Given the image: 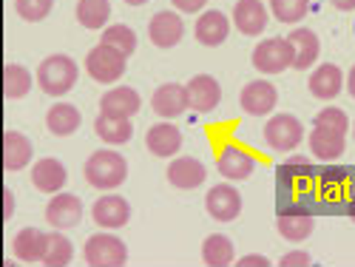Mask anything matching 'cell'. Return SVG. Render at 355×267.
<instances>
[{
    "instance_id": "39",
    "label": "cell",
    "mask_w": 355,
    "mask_h": 267,
    "mask_svg": "<svg viewBox=\"0 0 355 267\" xmlns=\"http://www.w3.org/2000/svg\"><path fill=\"white\" fill-rule=\"evenodd\" d=\"M171 3H173L176 12H182V15H196V12H202L205 6H208V0H171Z\"/></svg>"
},
{
    "instance_id": "43",
    "label": "cell",
    "mask_w": 355,
    "mask_h": 267,
    "mask_svg": "<svg viewBox=\"0 0 355 267\" xmlns=\"http://www.w3.org/2000/svg\"><path fill=\"white\" fill-rule=\"evenodd\" d=\"M347 92L355 97V66L349 69V74H347Z\"/></svg>"
},
{
    "instance_id": "38",
    "label": "cell",
    "mask_w": 355,
    "mask_h": 267,
    "mask_svg": "<svg viewBox=\"0 0 355 267\" xmlns=\"http://www.w3.org/2000/svg\"><path fill=\"white\" fill-rule=\"evenodd\" d=\"M313 261V256L307 253V250H290V253H284L282 256V267H307Z\"/></svg>"
},
{
    "instance_id": "4",
    "label": "cell",
    "mask_w": 355,
    "mask_h": 267,
    "mask_svg": "<svg viewBox=\"0 0 355 267\" xmlns=\"http://www.w3.org/2000/svg\"><path fill=\"white\" fill-rule=\"evenodd\" d=\"M302 139H304V126L293 114H276L264 126V142H268L270 151H279V154L295 151Z\"/></svg>"
},
{
    "instance_id": "12",
    "label": "cell",
    "mask_w": 355,
    "mask_h": 267,
    "mask_svg": "<svg viewBox=\"0 0 355 267\" xmlns=\"http://www.w3.org/2000/svg\"><path fill=\"white\" fill-rule=\"evenodd\" d=\"M185 88H188V105H191V111H199V114H211L219 105V100H222V85L211 74H196Z\"/></svg>"
},
{
    "instance_id": "2",
    "label": "cell",
    "mask_w": 355,
    "mask_h": 267,
    "mask_svg": "<svg viewBox=\"0 0 355 267\" xmlns=\"http://www.w3.org/2000/svg\"><path fill=\"white\" fill-rule=\"evenodd\" d=\"M77 77H80V69L69 54H51L37 66V83L49 97L69 94L77 83Z\"/></svg>"
},
{
    "instance_id": "8",
    "label": "cell",
    "mask_w": 355,
    "mask_h": 267,
    "mask_svg": "<svg viewBox=\"0 0 355 267\" xmlns=\"http://www.w3.org/2000/svg\"><path fill=\"white\" fill-rule=\"evenodd\" d=\"M205 207H208V214L216 222H233L242 214V193L227 182H219L208 191V196H205Z\"/></svg>"
},
{
    "instance_id": "16",
    "label": "cell",
    "mask_w": 355,
    "mask_h": 267,
    "mask_svg": "<svg viewBox=\"0 0 355 267\" xmlns=\"http://www.w3.org/2000/svg\"><path fill=\"white\" fill-rule=\"evenodd\" d=\"M193 35H196V40H199L202 46L216 49V46H222V43L227 40V35H230V20H227V15L219 12V9H205V12L199 15V20H196Z\"/></svg>"
},
{
    "instance_id": "44",
    "label": "cell",
    "mask_w": 355,
    "mask_h": 267,
    "mask_svg": "<svg viewBox=\"0 0 355 267\" xmlns=\"http://www.w3.org/2000/svg\"><path fill=\"white\" fill-rule=\"evenodd\" d=\"M125 3H128V6H145L148 0H125Z\"/></svg>"
},
{
    "instance_id": "28",
    "label": "cell",
    "mask_w": 355,
    "mask_h": 267,
    "mask_svg": "<svg viewBox=\"0 0 355 267\" xmlns=\"http://www.w3.org/2000/svg\"><path fill=\"white\" fill-rule=\"evenodd\" d=\"M94 131L108 145H125L134 137L131 120H125V117H114V114H100L94 120Z\"/></svg>"
},
{
    "instance_id": "11",
    "label": "cell",
    "mask_w": 355,
    "mask_h": 267,
    "mask_svg": "<svg viewBox=\"0 0 355 267\" xmlns=\"http://www.w3.org/2000/svg\"><path fill=\"white\" fill-rule=\"evenodd\" d=\"M92 216H94V222H97L100 227L116 230V227H125V225H128V219H131V205H128V199L116 196V193H105V196H100V199L94 202Z\"/></svg>"
},
{
    "instance_id": "29",
    "label": "cell",
    "mask_w": 355,
    "mask_h": 267,
    "mask_svg": "<svg viewBox=\"0 0 355 267\" xmlns=\"http://www.w3.org/2000/svg\"><path fill=\"white\" fill-rule=\"evenodd\" d=\"M202 261L211 267H227L236 261V248L233 239L225 233H211L208 239L202 242Z\"/></svg>"
},
{
    "instance_id": "32",
    "label": "cell",
    "mask_w": 355,
    "mask_h": 267,
    "mask_svg": "<svg viewBox=\"0 0 355 267\" xmlns=\"http://www.w3.org/2000/svg\"><path fill=\"white\" fill-rule=\"evenodd\" d=\"M100 43L116 49V51L125 54V57H131L137 51V35H134V28L125 26V23H114V26L103 28V40Z\"/></svg>"
},
{
    "instance_id": "19",
    "label": "cell",
    "mask_w": 355,
    "mask_h": 267,
    "mask_svg": "<svg viewBox=\"0 0 355 267\" xmlns=\"http://www.w3.org/2000/svg\"><path fill=\"white\" fill-rule=\"evenodd\" d=\"M32 182L43 193H63V185L69 182V171H66V165L60 160L43 157L32 168Z\"/></svg>"
},
{
    "instance_id": "45",
    "label": "cell",
    "mask_w": 355,
    "mask_h": 267,
    "mask_svg": "<svg viewBox=\"0 0 355 267\" xmlns=\"http://www.w3.org/2000/svg\"><path fill=\"white\" fill-rule=\"evenodd\" d=\"M347 214H349V216H352V222H355V199L349 202V207H347Z\"/></svg>"
},
{
    "instance_id": "23",
    "label": "cell",
    "mask_w": 355,
    "mask_h": 267,
    "mask_svg": "<svg viewBox=\"0 0 355 267\" xmlns=\"http://www.w3.org/2000/svg\"><path fill=\"white\" fill-rule=\"evenodd\" d=\"M139 105H142L139 94L134 92V88H128V85L108 88V92L100 97V111H103V114L125 117V120H131V117L139 111Z\"/></svg>"
},
{
    "instance_id": "26",
    "label": "cell",
    "mask_w": 355,
    "mask_h": 267,
    "mask_svg": "<svg viewBox=\"0 0 355 267\" xmlns=\"http://www.w3.org/2000/svg\"><path fill=\"white\" fill-rule=\"evenodd\" d=\"M35 157L32 139L20 131H6L3 134V165L6 171H23Z\"/></svg>"
},
{
    "instance_id": "9",
    "label": "cell",
    "mask_w": 355,
    "mask_h": 267,
    "mask_svg": "<svg viewBox=\"0 0 355 267\" xmlns=\"http://www.w3.org/2000/svg\"><path fill=\"white\" fill-rule=\"evenodd\" d=\"M83 219V202L74 193H54L46 205V222L54 230H69L77 227Z\"/></svg>"
},
{
    "instance_id": "36",
    "label": "cell",
    "mask_w": 355,
    "mask_h": 267,
    "mask_svg": "<svg viewBox=\"0 0 355 267\" xmlns=\"http://www.w3.org/2000/svg\"><path fill=\"white\" fill-rule=\"evenodd\" d=\"M15 9L26 23H40L51 15L54 0H15Z\"/></svg>"
},
{
    "instance_id": "30",
    "label": "cell",
    "mask_w": 355,
    "mask_h": 267,
    "mask_svg": "<svg viewBox=\"0 0 355 267\" xmlns=\"http://www.w3.org/2000/svg\"><path fill=\"white\" fill-rule=\"evenodd\" d=\"M276 176H279L282 193H287L290 188H295V185H302V182L310 180V176H313V162L307 157H290L287 162L279 165Z\"/></svg>"
},
{
    "instance_id": "33",
    "label": "cell",
    "mask_w": 355,
    "mask_h": 267,
    "mask_svg": "<svg viewBox=\"0 0 355 267\" xmlns=\"http://www.w3.org/2000/svg\"><path fill=\"white\" fill-rule=\"evenodd\" d=\"M71 259H74V245H71L69 236H66L63 230L49 233V248H46L43 264H49V267H63V264H69Z\"/></svg>"
},
{
    "instance_id": "27",
    "label": "cell",
    "mask_w": 355,
    "mask_h": 267,
    "mask_svg": "<svg viewBox=\"0 0 355 267\" xmlns=\"http://www.w3.org/2000/svg\"><path fill=\"white\" fill-rule=\"evenodd\" d=\"M80 123H83V114L71 103H57L46 114V128L54 137H71L80 128Z\"/></svg>"
},
{
    "instance_id": "24",
    "label": "cell",
    "mask_w": 355,
    "mask_h": 267,
    "mask_svg": "<svg viewBox=\"0 0 355 267\" xmlns=\"http://www.w3.org/2000/svg\"><path fill=\"white\" fill-rule=\"evenodd\" d=\"M307 85H310V94L313 97H318V100H336L341 94V88H344V74H341L338 66L324 63V66H318L310 74Z\"/></svg>"
},
{
    "instance_id": "21",
    "label": "cell",
    "mask_w": 355,
    "mask_h": 267,
    "mask_svg": "<svg viewBox=\"0 0 355 267\" xmlns=\"http://www.w3.org/2000/svg\"><path fill=\"white\" fill-rule=\"evenodd\" d=\"M290 46H293V69L295 71H304L310 69L315 60H318V51H321V43H318V35L313 28H293L287 35Z\"/></svg>"
},
{
    "instance_id": "17",
    "label": "cell",
    "mask_w": 355,
    "mask_h": 267,
    "mask_svg": "<svg viewBox=\"0 0 355 267\" xmlns=\"http://www.w3.org/2000/svg\"><path fill=\"white\" fill-rule=\"evenodd\" d=\"M208 180V168H205L196 157H176L168 165V182L180 191H193Z\"/></svg>"
},
{
    "instance_id": "41",
    "label": "cell",
    "mask_w": 355,
    "mask_h": 267,
    "mask_svg": "<svg viewBox=\"0 0 355 267\" xmlns=\"http://www.w3.org/2000/svg\"><path fill=\"white\" fill-rule=\"evenodd\" d=\"M12 214H15V193L6 188L3 191V219H12Z\"/></svg>"
},
{
    "instance_id": "6",
    "label": "cell",
    "mask_w": 355,
    "mask_h": 267,
    "mask_svg": "<svg viewBox=\"0 0 355 267\" xmlns=\"http://www.w3.org/2000/svg\"><path fill=\"white\" fill-rule=\"evenodd\" d=\"M253 66L261 74H282L293 69V46L287 37H268L253 49Z\"/></svg>"
},
{
    "instance_id": "7",
    "label": "cell",
    "mask_w": 355,
    "mask_h": 267,
    "mask_svg": "<svg viewBox=\"0 0 355 267\" xmlns=\"http://www.w3.org/2000/svg\"><path fill=\"white\" fill-rule=\"evenodd\" d=\"M279 103V92H276V85L268 83V80H253L242 88V94H239V105L245 114L250 117H268Z\"/></svg>"
},
{
    "instance_id": "10",
    "label": "cell",
    "mask_w": 355,
    "mask_h": 267,
    "mask_svg": "<svg viewBox=\"0 0 355 267\" xmlns=\"http://www.w3.org/2000/svg\"><path fill=\"white\" fill-rule=\"evenodd\" d=\"M185 35V23L180 12H157L148 23V37L157 49H173Z\"/></svg>"
},
{
    "instance_id": "1",
    "label": "cell",
    "mask_w": 355,
    "mask_h": 267,
    "mask_svg": "<svg viewBox=\"0 0 355 267\" xmlns=\"http://www.w3.org/2000/svg\"><path fill=\"white\" fill-rule=\"evenodd\" d=\"M85 182L100 191H114L128 180V162L123 154H116L114 148H103L85 160Z\"/></svg>"
},
{
    "instance_id": "42",
    "label": "cell",
    "mask_w": 355,
    "mask_h": 267,
    "mask_svg": "<svg viewBox=\"0 0 355 267\" xmlns=\"http://www.w3.org/2000/svg\"><path fill=\"white\" fill-rule=\"evenodd\" d=\"M330 3H333L338 12H352V9H355V0H330Z\"/></svg>"
},
{
    "instance_id": "40",
    "label": "cell",
    "mask_w": 355,
    "mask_h": 267,
    "mask_svg": "<svg viewBox=\"0 0 355 267\" xmlns=\"http://www.w3.org/2000/svg\"><path fill=\"white\" fill-rule=\"evenodd\" d=\"M236 264H239V267H270V259L261 256V253H248V256H242Z\"/></svg>"
},
{
    "instance_id": "22",
    "label": "cell",
    "mask_w": 355,
    "mask_h": 267,
    "mask_svg": "<svg viewBox=\"0 0 355 267\" xmlns=\"http://www.w3.org/2000/svg\"><path fill=\"white\" fill-rule=\"evenodd\" d=\"M46 248H49V233H43L40 227H23L15 242H12V250L20 261L26 264H37L46 259Z\"/></svg>"
},
{
    "instance_id": "18",
    "label": "cell",
    "mask_w": 355,
    "mask_h": 267,
    "mask_svg": "<svg viewBox=\"0 0 355 267\" xmlns=\"http://www.w3.org/2000/svg\"><path fill=\"white\" fill-rule=\"evenodd\" d=\"M279 233L284 236L287 242H304L307 236L313 233V227H315V219H313V214H307L304 207H299V205H293V207H282L279 211Z\"/></svg>"
},
{
    "instance_id": "20",
    "label": "cell",
    "mask_w": 355,
    "mask_h": 267,
    "mask_svg": "<svg viewBox=\"0 0 355 267\" xmlns=\"http://www.w3.org/2000/svg\"><path fill=\"white\" fill-rule=\"evenodd\" d=\"M145 145L148 151L154 157L165 160V157H176L182 148V131L176 128L173 123H157L148 128V137H145Z\"/></svg>"
},
{
    "instance_id": "3",
    "label": "cell",
    "mask_w": 355,
    "mask_h": 267,
    "mask_svg": "<svg viewBox=\"0 0 355 267\" xmlns=\"http://www.w3.org/2000/svg\"><path fill=\"white\" fill-rule=\"evenodd\" d=\"M83 259L92 267H123L128 261V248L120 236H114L111 230H103L85 239Z\"/></svg>"
},
{
    "instance_id": "37",
    "label": "cell",
    "mask_w": 355,
    "mask_h": 267,
    "mask_svg": "<svg viewBox=\"0 0 355 267\" xmlns=\"http://www.w3.org/2000/svg\"><path fill=\"white\" fill-rule=\"evenodd\" d=\"M313 126H318V128H330V131H338V134H347L349 120H347V111H341V108L330 105V108H324V111H318V114H315Z\"/></svg>"
},
{
    "instance_id": "31",
    "label": "cell",
    "mask_w": 355,
    "mask_h": 267,
    "mask_svg": "<svg viewBox=\"0 0 355 267\" xmlns=\"http://www.w3.org/2000/svg\"><path fill=\"white\" fill-rule=\"evenodd\" d=\"M77 20L83 28H108V20H111V3L108 0H80L77 3Z\"/></svg>"
},
{
    "instance_id": "15",
    "label": "cell",
    "mask_w": 355,
    "mask_h": 267,
    "mask_svg": "<svg viewBox=\"0 0 355 267\" xmlns=\"http://www.w3.org/2000/svg\"><path fill=\"white\" fill-rule=\"evenodd\" d=\"M151 108L162 117V120H173V117H182L191 105H188V88L180 83H165L159 85L154 97H151Z\"/></svg>"
},
{
    "instance_id": "35",
    "label": "cell",
    "mask_w": 355,
    "mask_h": 267,
    "mask_svg": "<svg viewBox=\"0 0 355 267\" xmlns=\"http://www.w3.org/2000/svg\"><path fill=\"white\" fill-rule=\"evenodd\" d=\"M270 12L279 23H299L310 12V0H270Z\"/></svg>"
},
{
    "instance_id": "13",
    "label": "cell",
    "mask_w": 355,
    "mask_h": 267,
    "mask_svg": "<svg viewBox=\"0 0 355 267\" xmlns=\"http://www.w3.org/2000/svg\"><path fill=\"white\" fill-rule=\"evenodd\" d=\"M268 23H270V15L261 0H239V3L233 6V26L248 37L261 35L264 28H268Z\"/></svg>"
},
{
    "instance_id": "46",
    "label": "cell",
    "mask_w": 355,
    "mask_h": 267,
    "mask_svg": "<svg viewBox=\"0 0 355 267\" xmlns=\"http://www.w3.org/2000/svg\"><path fill=\"white\" fill-rule=\"evenodd\" d=\"M352 134H355V126H352Z\"/></svg>"
},
{
    "instance_id": "14",
    "label": "cell",
    "mask_w": 355,
    "mask_h": 267,
    "mask_svg": "<svg viewBox=\"0 0 355 267\" xmlns=\"http://www.w3.org/2000/svg\"><path fill=\"white\" fill-rule=\"evenodd\" d=\"M216 168H219V173L225 176V180L239 182V180H248V176L256 171V160L245 151V148L227 142V145H222V151L216 157Z\"/></svg>"
},
{
    "instance_id": "5",
    "label": "cell",
    "mask_w": 355,
    "mask_h": 267,
    "mask_svg": "<svg viewBox=\"0 0 355 267\" xmlns=\"http://www.w3.org/2000/svg\"><path fill=\"white\" fill-rule=\"evenodd\" d=\"M125 60H128L125 54H120L116 49L100 43V46H94L92 51L85 54V71H88L92 80H97L103 85H111V83H116L125 74Z\"/></svg>"
},
{
    "instance_id": "34",
    "label": "cell",
    "mask_w": 355,
    "mask_h": 267,
    "mask_svg": "<svg viewBox=\"0 0 355 267\" xmlns=\"http://www.w3.org/2000/svg\"><path fill=\"white\" fill-rule=\"evenodd\" d=\"M3 92H6L9 100L26 97L28 92H32V74H28L23 66H17V63H9L3 69Z\"/></svg>"
},
{
    "instance_id": "25",
    "label": "cell",
    "mask_w": 355,
    "mask_h": 267,
    "mask_svg": "<svg viewBox=\"0 0 355 267\" xmlns=\"http://www.w3.org/2000/svg\"><path fill=\"white\" fill-rule=\"evenodd\" d=\"M344 148H347V134L313 126V131H310V151H313V157H318L321 162H333V160H338L344 154Z\"/></svg>"
}]
</instances>
